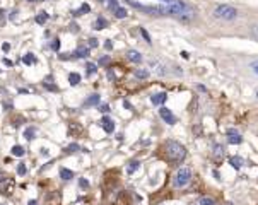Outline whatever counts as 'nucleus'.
Returning <instances> with one entry per match:
<instances>
[{
  "mask_svg": "<svg viewBox=\"0 0 258 205\" xmlns=\"http://www.w3.org/2000/svg\"><path fill=\"white\" fill-rule=\"evenodd\" d=\"M164 151H166V154H168L169 161H173V162H181V161L186 157V149L176 140H168L166 142Z\"/></svg>",
  "mask_w": 258,
  "mask_h": 205,
  "instance_id": "f257e3e1",
  "label": "nucleus"
},
{
  "mask_svg": "<svg viewBox=\"0 0 258 205\" xmlns=\"http://www.w3.org/2000/svg\"><path fill=\"white\" fill-rule=\"evenodd\" d=\"M214 17L221 21H234L238 17V9L232 5H227V3H221L214 9Z\"/></svg>",
  "mask_w": 258,
  "mask_h": 205,
  "instance_id": "f03ea898",
  "label": "nucleus"
},
{
  "mask_svg": "<svg viewBox=\"0 0 258 205\" xmlns=\"http://www.w3.org/2000/svg\"><path fill=\"white\" fill-rule=\"evenodd\" d=\"M190 181H191L190 168H180V169L176 171V174H174V178H173V186L174 188H185Z\"/></svg>",
  "mask_w": 258,
  "mask_h": 205,
  "instance_id": "7ed1b4c3",
  "label": "nucleus"
},
{
  "mask_svg": "<svg viewBox=\"0 0 258 205\" xmlns=\"http://www.w3.org/2000/svg\"><path fill=\"white\" fill-rule=\"evenodd\" d=\"M159 116H161V118L164 120V123H168V125H174V123H176V116H174L173 111L169 108H166V106L159 108Z\"/></svg>",
  "mask_w": 258,
  "mask_h": 205,
  "instance_id": "20e7f679",
  "label": "nucleus"
},
{
  "mask_svg": "<svg viewBox=\"0 0 258 205\" xmlns=\"http://www.w3.org/2000/svg\"><path fill=\"white\" fill-rule=\"evenodd\" d=\"M227 142H229L231 145H239L243 142V137L234 130V128H229V130H227Z\"/></svg>",
  "mask_w": 258,
  "mask_h": 205,
  "instance_id": "39448f33",
  "label": "nucleus"
},
{
  "mask_svg": "<svg viewBox=\"0 0 258 205\" xmlns=\"http://www.w3.org/2000/svg\"><path fill=\"white\" fill-rule=\"evenodd\" d=\"M166 99H168V94L166 92H157V94H154V96H151V102L154 106H159V108L166 102Z\"/></svg>",
  "mask_w": 258,
  "mask_h": 205,
  "instance_id": "423d86ee",
  "label": "nucleus"
},
{
  "mask_svg": "<svg viewBox=\"0 0 258 205\" xmlns=\"http://www.w3.org/2000/svg\"><path fill=\"white\" fill-rule=\"evenodd\" d=\"M101 125H103V130L106 132V133H113L115 132V123H113V120H111L110 116H103Z\"/></svg>",
  "mask_w": 258,
  "mask_h": 205,
  "instance_id": "0eeeda50",
  "label": "nucleus"
},
{
  "mask_svg": "<svg viewBox=\"0 0 258 205\" xmlns=\"http://www.w3.org/2000/svg\"><path fill=\"white\" fill-rule=\"evenodd\" d=\"M72 55H74V58H87L91 55V50L87 48V46H79Z\"/></svg>",
  "mask_w": 258,
  "mask_h": 205,
  "instance_id": "6e6552de",
  "label": "nucleus"
},
{
  "mask_svg": "<svg viewBox=\"0 0 258 205\" xmlns=\"http://www.w3.org/2000/svg\"><path fill=\"white\" fill-rule=\"evenodd\" d=\"M229 164L234 168V169H241V166L245 164V161H243L241 156H232V157H229Z\"/></svg>",
  "mask_w": 258,
  "mask_h": 205,
  "instance_id": "1a4fd4ad",
  "label": "nucleus"
},
{
  "mask_svg": "<svg viewBox=\"0 0 258 205\" xmlns=\"http://www.w3.org/2000/svg\"><path fill=\"white\" fill-rule=\"evenodd\" d=\"M108 26V21L104 19L103 16H97L96 17V21H94V24H92V28L94 29H97V31H101V29H104Z\"/></svg>",
  "mask_w": 258,
  "mask_h": 205,
  "instance_id": "9d476101",
  "label": "nucleus"
},
{
  "mask_svg": "<svg viewBox=\"0 0 258 205\" xmlns=\"http://www.w3.org/2000/svg\"><path fill=\"white\" fill-rule=\"evenodd\" d=\"M127 57H128V60H130V62H133V63H140V62L144 60L142 55H140L139 51H133V50H130L128 53H127Z\"/></svg>",
  "mask_w": 258,
  "mask_h": 205,
  "instance_id": "9b49d317",
  "label": "nucleus"
},
{
  "mask_svg": "<svg viewBox=\"0 0 258 205\" xmlns=\"http://www.w3.org/2000/svg\"><path fill=\"white\" fill-rule=\"evenodd\" d=\"M82 77L79 72H70L68 74V82H70V86H77V84H81Z\"/></svg>",
  "mask_w": 258,
  "mask_h": 205,
  "instance_id": "f8f14e48",
  "label": "nucleus"
},
{
  "mask_svg": "<svg viewBox=\"0 0 258 205\" xmlns=\"http://www.w3.org/2000/svg\"><path fill=\"white\" fill-rule=\"evenodd\" d=\"M89 12H91V7L87 5V3H82L81 9L72 10V16H74V17H79V16H82V14H89Z\"/></svg>",
  "mask_w": 258,
  "mask_h": 205,
  "instance_id": "ddd939ff",
  "label": "nucleus"
},
{
  "mask_svg": "<svg viewBox=\"0 0 258 205\" xmlns=\"http://www.w3.org/2000/svg\"><path fill=\"white\" fill-rule=\"evenodd\" d=\"M60 178L63 179V181H70V179L74 178V173H72L70 169H67V168H62L60 169Z\"/></svg>",
  "mask_w": 258,
  "mask_h": 205,
  "instance_id": "4468645a",
  "label": "nucleus"
},
{
  "mask_svg": "<svg viewBox=\"0 0 258 205\" xmlns=\"http://www.w3.org/2000/svg\"><path fill=\"white\" fill-rule=\"evenodd\" d=\"M224 156V145L221 144H216L214 145V157H216L217 161H221V157Z\"/></svg>",
  "mask_w": 258,
  "mask_h": 205,
  "instance_id": "2eb2a0df",
  "label": "nucleus"
},
{
  "mask_svg": "<svg viewBox=\"0 0 258 205\" xmlns=\"http://www.w3.org/2000/svg\"><path fill=\"white\" fill-rule=\"evenodd\" d=\"M48 17H50V14L48 12H45V10H41V12L38 14V16H36V22H38L39 26H43L46 22V21H48Z\"/></svg>",
  "mask_w": 258,
  "mask_h": 205,
  "instance_id": "dca6fc26",
  "label": "nucleus"
},
{
  "mask_svg": "<svg viewBox=\"0 0 258 205\" xmlns=\"http://www.w3.org/2000/svg\"><path fill=\"white\" fill-rule=\"evenodd\" d=\"M24 137H26V140H32V138L36 137V128L34 127H27L26 130H24Z\"/></svg>",
  "mask_w": 258,
  "mask_h": 205,
  "instance_id": "f3484780",
  "label": "nucleus"
},
{
  "mask_svg": "<svg viewBox=\"0 0 258 205\" xmlns=\"http://www.w3.org/2000/svg\"><path fill=\"white\" fill-rule=\"evenodd\" d=\"M24 147H21V145H14L12 149H10V154H12V156H16V157H22L24 156Z\"/></svg>",
  "mask_w": 258,
  "mask_h": 205,
  "instance_id": "a211bd4d",
  "label": "nucleus"
},
{
  "mask_svg": "<svg viewBox=\"0 0 258 205\" xmlns=\"http://www.w3.org/2000/svg\"><path fill=\"white\" fill-rule=\"evenodd\" d=\"M133 75H135L137 79H147V77H149V70H147V68H137V70L133 72Z\"/></svg>",
  "mask_w": 258,
  "mask_h": 205,
  "instance_id": "6ab92c4d",
  "label": "nucleus"
},
{
  "mask_svg": "<svg viewBox=\"0 0 258 205\" xmlns=\"http://www.w3.org/2000/svg\"><path fill=\"white\" fill-rule=\"evenodd\" d=\"M22 63L24 65H32V63H36V57L32 53H26L24 55V58H22Z\"/></svg>",
  "mask_w": 258,
  "mask_h": 205,
  "instance_id": "aec40b11",
  "label": "nucleus"
},
{
  "mask_svg": "<svg viewBox=\"0 0 258 205\" xmlns=\"http://www.w3.org/2000/svg\"><path fill=\"white\" fill-rule=\"evenodd\" d=\"M86 104H87V106H96V104H99V94H91L89 99L86 101Z\"/></svg>",
  "mask_w": 258,
  "mask_h": 205,
  "instance_id": "412c9836",
  "label": "nucleus"
},
{
  "mask_svg": "<svg viewBox=\"0 0 258 205\" xmlns=\"http://www.w3.org/2000/svg\"><path fill=\"white\" fill-rule=\"evenodd\" d=\"M115 16L118 17V19H125L128 14H127V9H125V7H118V9L115 10Z\"/></svg>",
  "mask_w": 258,
  "mask_h": 205,
  "instance_id": "4be33fe9",
  "label": "nucleus"
},
{
  "mask_svg": "<svg viewBox=\"0 0 258 205\" xmlns=\"http://www.w3.org/2000/svg\"><path fill=\"white\" fill-rule=\"evenodd\" d=\"M139 161H132V162H130L128 164V174H133V173H135V171L137 169H139Z\"/></svg>",
  "mask_w": 258,
  "mask_h": 205,
  "instance_id": "5701e85b",
  "label": "nucleus"
},
{
  "mask_svg": "<svg viewBox=\"0 0 258 205\" xmlns=\"http://www.w3.org/2000/svg\"><path fill=\"white\" fill-rule=\"evenodd\" d=\"M87 75H92V74H96V72H97V65L96 63H91V62H89V63H87Z\"/></svg>",
  "mask_w": 258,
  "mask_h": 205,
  "instance_id": "b1692460",
  "label": "nucleus"
},
{
  "mask_svg": "<svg viewBox=\"0 0 258 205\" xmlns=\"http://www.w3.org/2000/svg\"><path fill=\"white\" fill-rule=\"evenodd\" d=\"M26 173H27L26 164H24V162H19V166H17V174H19V176H24Z\"/></svg>",
  "mask_w": 258,
  "mask_h": 205,
  "instance_id": "393cba45",
  "label": "nucleus"
},
{
  "mask_svg": "<svg viewBox=\"0 0 258 205\" xmlns=\"http://www.w3.org/2000/svg\"><path fill=\"white\" fill-rule=\"evenodd\" d=\"M106 7H108L110 10H113V12H115V10L120 7V3H118V0H110V2L106 3Z\"/></svg>",
  "mask_w": 258,
  "mask_h": 205,
  "instance_id": "a878e982",
  "label": "nucleus"
},
{
  "mask_svg": "<svg viewBox=\"0 0 258 205\" xmlns=\"http://www.w3.org/2000/svg\"><path fill=\"white\" fill-rule=\"evenodd\" d=\"M200 205H216V202H214L210 197H202V198H200Z\"/></svg>",
  "mask_w": 258,
  "mask_h": 205,
  "instance_id": "bb28decb",
  "label": "nucleus"
},
{
  "mask_svg": "<svg viewBox=\"0 0 258 205\" xmlns=\"http://www.w3.org/2000/svg\"><path fill=\"white\" fill-rule=\"evenodd\" d=\"M79 186H81L82 190H87L89 188V181H87L86 178H79Z\"/></svg>",
  "mask_w": 258,
  "mask_h": 205,
  "instance_id": "cd10ccee",
  "label": "nucleus"
},
{
  "mask_svg": "<svg viewBox=\"0 0 258 205\" xmlns=\"http://www.w3.org/2000/svg\"><path fill=\"white\" fill-rule=\"evenodd\" d=\"M50 48H52L53 51H58V50H60V39H58V38L53 39V43L50 45Z\"/></svg>",
  "mask_w": 258,
  "mask_h": 205,
  "instance_id": "c85d7f7f",
  "label": "nucleus"
},
{
  "mask_svg": "<svg viewBox=\"0 0 258 205\" xmlns=\"http://www.w3.org/2000/svg\"><path fill=\"white\" fill-rule=\"evenodd\" d=\"M140 34H142V38H144V39H145V41H147V43H152V41H151V34H149V32L145 31L144 28H140Z\"/></svg>",
  "mask_w": 258,
  "mask_h": 205,
  "instance_id": "c756f323",
  "label": "nucleus"
},
{
  "mask_svg": "<svg viewBox=\"0 0 258 205\" xmlns=\"http://www.w3.org/2000/svg\"><path fill=\"white\" fill-rule=\"evenodd\" d=\"M3 24H5V10L0 9V28H3Z\"/></svg>",
  "mask_w": 258,
  "mask_h": 205,
  "instance_id": "7c9ffc66",
  "label": "nucleus"
},
{
  "mask_svg": "<svg viewBox=\"0 0 258 205\" xmlns=\"http://www.w3.org/2000/svg\"><path fill=\"white\" fill-rule=\"evenodd\" d=\"M99 111L104 113V115H108V113H110V106L108 104H99Z\"/></svg>",
  "mask_w": 258,
  "mask_h": 205,
  "instance_id": "2f4dec72",
  "label": "nucleus"
},
{
  "mask_svg": "<svg viewBox=\"0 0 258 205\" xmlns=\"http://www.w3.org/2000/svg\"><path fill=\"white\" fill-rule=\"evenodd\" d=\"M67 151H68V152H77V151H79V144H70V145L67 147Z\"/></svg>",
  "mask_w": 258,
  "mask_h": 205,
  "instance_id": "473e14b6",
  "label": "nucleus"
},
{
  "mask_svg": "<svg viewBox=\"0 0 258 205\" xmlns=\"http://www.w3.org/2000/svg\"><path fill=\"white\" fill-rule=\"evenodd\" d=\"M104 50H108V51L113 50V43H111L110 39H106V41H104Z\"/></svg>",
  "mask_w": 258,
  "mask_h": 205,
  "instance_id": "72a5a7b5",
  "label": "nucleus"
},
{
  "mask_svg": "<svg viewBox=\"0 0 258 205\" xmlns=\"http://www.w3.org/2000/svg\"><path fill=\"white\" fill-rule=\"evenodd\" d=\"M97 46V39L96 38H91L89 39V48H96Z\"/></svg>",
  "mask_w": 258,
  "mask_h": 205,
  "instance_id": "f704fd0d",
  "label": "nucleus"
},
{
  "mask_svg": "<svg viewBox=\"0 0 258 205\" xmlns=\"http://www.w3.org/2000/svg\"><path fill=\"white\" fill-rule=\"evenodd\" d=\"M108 62H110V55H106V57H103V58H101V60H99V63H101V65H106Z\"/></svg>",
  "mask_w": 258,
  "mask_h": 205,
  "instance_id": "c9c22d12",
  "label": "nucleus"
},
{
  "mask_svg": "<svg viewBox=\"0 0 258 205\" xmlns=\"http://www.w3.org/2000/svg\"><path fill=\"white\" fill-rule=\"evenodd\" d=\"M45 87H46V89H50V91H57V86H55V84H46V82H45Z\"/></svg>",
  "mask_w": 258,
  "mask_h": 205,
  "instance_id": "e433bc0d",
  "label": "nucleus"
},
{
  "mask_svg": "<svg viewBox=\"0 0 258 205\" xmlns=\"http://www.w3.org/2000/svg\"><path fill=\"white\" fill-rule=\"evenodd\" d=\"M3 63H5L7 67H12V65H14V62H12V60H9V58H3Z\"/></svg>",
  "mask_w": 258,
  "mask_h": 205,
  "instance_id": "4c0bfd02",
  "label": "nucleus"
},
{
  "mask_svg": "<svg viewBox=\"0 0 258 205\" xmlns=\"http://www.w3.org/2000/svg\"><path fill=\"white\" fill-rule=\"evenodd\" d=\"M212 174H214V178H216L217 181H221V173H219V171H216V169H214V173H212Z\"/></svg>",
  "mask_w": 258,
  "mask_h": 205,
  "instance_id": "58836bf2",
  "label": "nucleus"
},
{
  "mask_svg": "<svg viewBox=\"0 0 258 205\" xmlns=\"http://www.w3.org/2000/svg\"><path fill=\"white\" fill-rule=\"evenodd\" d=\"M68 53H65V55H58V60H68Z\"/></svg>",
  "mask_w": 258,
  "mask_h": 205,
  "instance_id": "ea45409f",
  "label": "nucleus"
},
{
  "mask_svg": "<svg viewBox=\"0 0 258 205\" xmlns=\"http://www.w3.org/2000/svg\"><path fill=\"white\" fill-rule=\"evenodd\" d=\"M251 32H253V36H255V38H258V26H253Z\"/></svg>",
  "mask_w": 258,
  "mask_h": 205,
  "instance_id": "a19ab883",
  "label": "nucleus"
},
{
  "mask_svg": "<svg viewBox=\"0 0 258 205\" xmlns=\"http://www.w3.org/2000/svg\"><path fill=\"white\" fill-rule=\"evenodd\" d=\"M2 50H3V51H9V50H10V45H9V43H3V45H2Z\"/></svg>",
  "mask_w": 258,
  "mask_h": 205,
  "instance_id": "79ce46f5",
  "label": "nucleus"
},
{
  "mask_svg": "<svg viewBox=\"0 0 258 205\" xmlns=\"http://www.w3.org/2000/svg\"><path fill=\"white\" fill-rule=\"evenodd\" d=\"M181 57H183L185 60H188V58H190V53H188V51H181Z\"/></svg>",
  "mask_w": 258,
  "mask_h": 205,
  "instance_id": "37998d69",
  "label": "nucleus"
},
{
  "mask_svg": "<svg viewBox=\"0 0 258 205\" xmlns=\"http://www.w3.org/2000/svg\"><path fill=\"white\" fill-rule=\"evenodd\" d=\"M123 106H125L127 109H132V106H130V102H128V101H123Z\"/></svg>",
  "mask_w": 258,
  "mask_h": 205,
  "instance_id": "c03bdc74",
  "label": "nucleus"
},
{
  "mask_svg": "<svg viewBox=\"0 0 258 205\" xmlns=\"http://www.w3.org/2000/svg\"><path fill=\"white\" fill-rule=\"evenodd\" d=\"M16 14H17V10H12V12H10V19H16Z\"/></svg>",
  "mask_w": 258,
  "mask_h": 205,
  "instance_id": "a18cd8bd",
  "label": "nucleus"
},
{
  "mask_svg": "<svg viewBox=\"0 0 258 205\" xmlns=\"http://www.w3.org/2000/svg\"><path fill=\"white\" fill-rule=\"evenodd\" d=\"M108 77H110V79H111V80H115V74H113V72H111V70H110V72H108Z\"/></svg>",
  "mask_w": 258,
  "mask_h": 205,
  "instance_id": "49530a36",
  "label": "nucleus"
},
{
  "mask_svg": "<svg viewBox=\"0 0 258 205\" xmlns=\"http://www.w3.org/2000/svg\"><path fill=\"white\" fill-rule=\"evenodd\" d=\"M253 70H255V74L258 75V63H255V65H253Z\"/></svg>",
  "mask_w": 258,
  "mask_h": 205,
  "instance_id": "de8ad7c7",
  "label": "nucleus"
},
{
  "mask_svg": "<svg viewBox=\"0 0 258 205\" xmlns=\"http://www.w3.org/2000/svg\"><path fill=\"white\" fill-rule=\"evenodd\" d=\"M27 205H38V202H36V200H29Z\"/></svg>",
  "mask_w": 258,
  "mask_h": 205,
  "instance_id": "09e8293b",
  "label": "nucleus"
},
{
  "mask_svg": "<svg viewBox=\"0 0 258 205\" xmlns=\"http://www.w3.org/2000/svg\"><path fill=\"white\" fill-rule=\"evenodd\" d=\"M164 3H173V2H176V0H162Z\"/></svg>",
  "mask_w": 258,
  "mask_h": 205,
  "instance_id": "8fccbe9b",
  "label": "nucleus"
},
{
  "mask_svg": "<svg viewBox=\"0 0 258 205\" xmlns=\"http://www.w3.org/2000/svg\"><path fill=\"white\" fill-rule=\"evenodd\" d=\"M99 2H103V3H108V2H110V0H99Z\"/></svg>",
  "mask_w": 258,
  "mask_h": 205,
  "instance_id": "3c124183",
  "label": "nucleus"
},
{
  "mask_svg": "<svg viewBox=\"0 0 258 205\" xmlns=\"http://www.w3.org/2000/svg\"><path fill=\"white\" fill-rule=\"evenodd\" d=\"M27 2H38V0H27Z\"/></svg>",
  "mask_w": 258,
  "mask_h": 205,
  "instance_id": "603ef678",
  "label": "nucleus"
},
{
  "mask_svg": "<svg viewBox=\"0 0 258 205\" xmlns=\"http://www.w3.org/2000/svg\"><path fill=\"white\" fill-rule=\"evenodd\" d=\"M0 205H2V203H0Z\"/></svg>",
  "mask_w": 258,
  "mask_h": 205,
  "instance_id": "864d4df0",
  "label": "nucleus"
}]
</instances>
